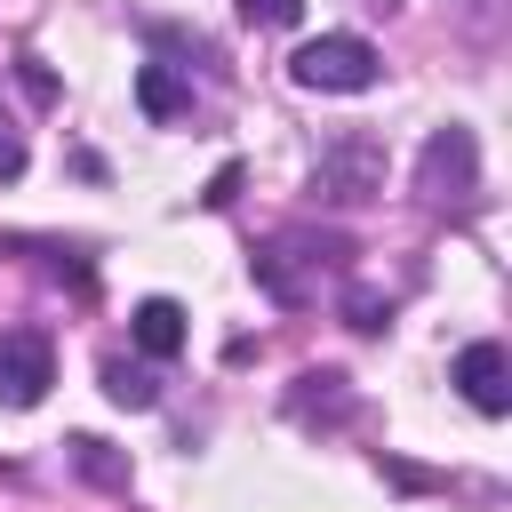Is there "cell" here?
<instances>
[{"instance_id": "obj_11", "label": "cell", "mask_w": 512, "mask_h": 512, "mask_svg": "<svg viewBox=\"0 0 512 512\" xmlns=\"http://www.w3.org/2000/svg\"><path fill=\"white\" fill-rule=\"evenodd\" d=\"M72 464H80L96 488H128V456H112L96 432H80V440H72Z\"/></svg>"}, {"instance_id": "obj_1", "label": "cell", "mask_w": 512, "mask_h": 512, "mask_svg": "<svg viewBox=\"0 0 512 512\" xmlns=\"http://www.w3.org/2000/svg\"><path fill=\"white\" fill-rule=\"evenodd\" d=\"M344 256H352L344 232L288 224V232H272V240L256 248V288H264L272 304H312L320 280H344Z\"/></svg>"}, {"instance_id": "obj_2", "label": "cell", "mask_w": 512, "mask_h": 512, "mask_svg": "<svg viewBox=\"0 0 512 512\" xmlns=\"http://www.w3.org/2000/svg\"><path fill=\"white\" fill-rule=\"evenodd\" d=\"M288 80L296 88H320V96H352V88L376 80V48L360 32H320V40H304L288 56Z\"/></svg>"}, {"instance_id": "obj_13", "label": "cell", "mask_w": 512, "mask_h": 512, "mask_svg": "<svg viewBox=\"0 0 512 512\" xmlns=\"http://www.w3.org/2000/svg\"><path fill=\"white\" fill-rule=\"evenodd\" d=\"M296 16H304V0H240V24H256V32H280Z\"/></svg>"}, {"instance_id": "obj_9", "label": "cell", "mask_w": 512, "mask_h": 512, "mask_svg": "<svg viewBox=\"0 0 512 512\" xmlns=\"http://www.w3.org/2000/svg\"><path fill=\"white\" fill-rule=\"evenodd\" d=\"M136 104H144V120H184V112H192V88H184L168 64H144V72H136Z\"/></svg>"}, {"instance_id": "obj_3", "label": "cell", "mask_w": 512, "mask_h": 512, "mask_svg": "<svg viewBox=\"0 0 512 512\" xmlns=\"http://www.w3.org/2000/svg\"><path fill=\"white\" fill-rule=\"evenodd\" d=\"M416 192H424V208H472V192H480V144H472V128H432V144H424V160H416Z\"/></svg>"}, {"instance_id": "obj_5", "label": "cell", "mask_w": 512, "mask_h": 512, "mask_svg": "<svg viewBox=\"0 0 512 512\" xmlns=\"http://www.w3.org/2000/svg\"><path fill=\"white\" fill-rule=\"evenodd\" d=\"M56 384V344L40 328H0V408H40Z\"/></svg>"}, {"instance_id": "obj_7", "label": "cell", "mask_w": 512, "mask_h": 512, "mask_svg": "<svg viewBox=\"0 0 512 512\" xmlns=\"http://www.w3.org/2000/svg\"><path fill=\"white\" fill-rule=\"evenodd\" d=\"M288 416H296V424H344V416H352V384H344L336 368H304L296 392H288Z\"/></svg>"}, {"instance_id": "obj_6", "label": "cell", "mask_w": 512, "mask_h": 512, "mask_svg": "<svg viewBox=\"0 0 512 512\" xmlns=\"http://www.w3.org/2000/svg\"><path fill=\"white\" fill-rule=\"evenodd\" d=\"M456 392H464L480 416H504V408H512V360H504L496 336H480V344L456 352Z\"/></svg>"}, {"instance_id": "obj_14", "label": "cell", "mask_w": 512, "mask_h": 512, "mask_svg": "<svg viewBox=\"0 0 512 512\" xmlns=\"http://www.w3.org/2000/svg\"><path fill=\"white\" fill-rule=\"evenodd\" d=\"M360 8H376V16H392V8H400V0H360Z\"/></svg>"}, {"instance_id": "obj_4", "label": "cell", "mask_w": 512, "mask_h": 512, "mask_svg": "<svg viewBox=\"0 0 512 512\" xmlns=\"http://www.w3.org/2000/svg\"><path fill=\"white\" fill-rule=\"evenodd\" d=\"M384 192V144L376 136H336L328 152H320V168H312V200H328V208H360V200H376Z\"/></svg>"}, {"instance_id": "obj_12", "label": "cell", "mask_w": 512, "mask_h": 512, "mask_svg": "<svg viewBox=\"0 0 512 512\" xmlns=\"http://www.w3.org/2000/svg\"><path fill=\"white\" fill-rule=\"evenodd\" d=\"M344 320H352L360 336H376V328L392 320V296H368V288H352V296H344Z\"/></svg>"}, {"instance_id": "obj_10", "label": "cell", "mask_w": 512, "mask_h": 512, "mask_svg": "<svg viewBox=\"0 0 512 512\" xmlns=\"http://www.w3.org/2000/svg\"><path fill=\"white\" fill-rule=\"evenodd\" d=\"M104 392H112L120 408H152V400H160V376H152V368H128V360H104Z\"/></svg>"}, {"instance_id": "obj_8", "label": "cell", "mask_w": 512, "mask_h": 512, "mask_svg": "<svg viewBox=\"0 0 512 512\" xmlns=\"http://www.w3.org/2000/svg\"><path fill=\"white\" fill-rule=\"evenodd\" d=\"M128 328H136V344H144L152 360H176V352H184V304H176V296H144Z\"/></svg>"}]
</instances>
